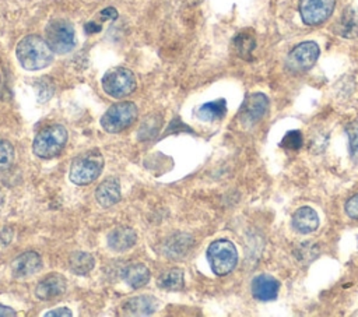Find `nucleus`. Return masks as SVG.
I'll return each mask as SVG.
<instances>
[{
    "label": "nucleus",
    "instance_id": "obj_1",
    "mask_svg": "<svg viewBox=\"0 0 358 317\" xmlns=\"http://www.w3.org/2000/svg\"><path fill=\"white\" fill-rule=\"evenodd\" d=\"M15 56L25 70L36 71L48 67L52 63L53 50L43 38L38 35H28L18 42Z\"/></svg>",
    "mask_w": 358,
    "mask_h": 317
},
{
    "label": "nucleus",
    "instance_id": "obj_2",
    "mask_svg": "<svg viewBox=\"0 0 358 317\" xmlns=\"http://www.w3.org/2000/svg\"><path fill=\"white\" fill-rule=\"evenodd\" d=\"M67 142V131L62 124H52L41 130L32 144L34 154L43 159H50L62 152Z\"/></svg>",
    "mask_w": 358,
    "mask_h": 317
},
{
    "label": "nucleus",
    "instance_id": "obj_3",
    "mask_svg": "<svg viewBox=\"0 0 358 317\" xmlns=\"http://www.w3.org/2000/svg\"><path fill=\"white\" fill-rule=\"evenodd\" d=\"M103 169V158L98 151H88L73 159L70 166V180L85 186L92 183Z\"/></svg>",
    "mask_w": 358,
    "mask_h": 317
},
{
    "label": "nucleus",
    "instance_id": "obj_4",
    "mask_svg": "<svg viewBox=\"0 0 358 317\" xmlns=\"http://www.w3.org/2000/svg\"><path fill=\"white\" fill-rule=\"evenodd\" d=\"M207 260L215 275H227L238 263L236 247L229 240H215L207 249Z\"/></svg>",
    "mask_w": 358,
    "mask_h": 317
},
{
    "label": "nucleus",
    "instance_id": "obj_5",
    "mask_svg": "<svg viewBox=\"0 0 358 317\" xmlns=\"http://www.w3.org/2000/svg\"><path fill=\"white\" fill-rule=\"evenodd\" d=\"M138 110L136 103L123 101L113 103L101 117V126L108 133H119L134 123Z\"/></svg>",
    "mask_w": 358,
    "mask_h": 317
},
{
    "label": "nucleus",
    "instance_id": "obj_6",
    "mask_svg": "<svg viewBox=\"0 0 358 317\" xmlns=\"http://www.w3.org/2000/svg\"><path fill=\"white\" fill-rule=\"evenodd\" d=\"M136 75L126 67H112L102 77V88L112 98H124L134 92Z\"/></svg>",
    "mask_w": 358,
    "mask_h": 317
},
{
    "label": "nucleus",
    "instance_id": "obj_7",
    "mask_svg": "<svg viewBox=\"0 0 358 317\" xmlns=\"http://www.w3.org/2000/svg\"><path fill=\"white\" fill-rule=\"evenodd\" d=\"M45 40L55 53H67L74 47V28L67 20H52L45 28Z\"/></svg>",
    "mask_w": 358,
    "mask_h": 317
},
{
    "label": "nucleus",
    "instance_id": "obj_8",
    "mask_svg": "<svg viewBox=\"0 0 358 317\" xmlns=\"http://www.w3.org/2000/svg\"><path fill=\"white\" fill-rule=\"evenodd\" d=\"M319 46L316 42L308 40L296 45L287 56L285 66L292 73H302L313 67L319 57Z\"/></svg>",
    "mask_w": 358,
    "mask_h": 317
},
{
    "label": "nucleus",
    "instance_id": "obj_9",
    "mask_svg": "<svg viewBox=\"0 0 358 317\" xmlns=\"http://www.w3.org/2000/svg\"><path fill=\"white\" fill-rule=\"evenodd\" d=\"M334 6L336 0H301L299 14L306 25H319L333 14Z\"/></svg>",
    "mask_w": 358,
    "mask_h": 317
},
{
    "label": "nucleus",
    "instance_id": "obj_10",
    "mask_svg": "<svg viewBox=\"0 0 358 317\" xmlns=\"http://www.w3.org/2000/svg\"><path fill=\"white\" fill-rule=\"evenodd\" d=\"M267 109H268L267 96L260 92L252 94L243 102L241 112H239V119L243 124H248V126L253 124L264 116Z\"/></svg>",
    "mask_w": 358,
    "mask_h": 317
},
{
    "label": "nucleus",
    "instance_id": "obj_11",
    "mask_svg": "<svg viewBox=\"0 0 358 317\" xmlns=\"http://www.w3.org/2000/svg\"><path fill=\"white\" fill-rule=\"evenodd\" d=\"M67 288L66 279L59 274L46 275L35 289V295L41 300H55L60 297Z\"/></svg>",
    "mask_w": 358,
    "mask_h": 317
},
{
    "label": "nucleus",
    "instance_id": "obj_12",
    "mask_svg": "<svg viewBox=\"0 0 358 317\" xmlns=\"http://www.w3.org/2000/svg\"><path fill=\"white\" fill-rule=\"evenodd\" d=\"M280 290V282L267 274H262L252 281V295L255 299L262 302L274 300Z\"/></svg>",
    "mask_w": 358,
    "mask_h": 317
},
{
    "label": "nucleus",
    "instance_id": "obj_13",
    "mask_svg": "<svg viewBox=\"0 0 358 317\" xmlns=\"http://www.w3.org/2000/svg\"><path fill=\"white\" fill-rule=\"evenodd\" d=\"M42 267V258L35 251H27L11 263V272L15 278H27L36 274Z\"/></svg>",
    "mask_w": 358,
    "mask_h": 317
},
{
    "label": "nucleus",
    "instance_id": "obj_14",
    "mask_svg": "<svg viewBox=\"0 0 358 317\" xmlns=\"http://www.w3.org/2000/svg\"><path fill=\"white\" fill-rule=\"evenodd\" d=\"M291 223L298 233L305 235L316 230V228L319 226V216L313 208L301 207L294 212Z\"/></svg>",
    "mask_w": 358,
    "mask_h": 317
},
{
    "label": "nucleus",
    "instance_id": "obj_15",
    "mask_svg": "<svg viewBox=\"0 0 358 317\" xmlns=\"http://www.w3.org/2000/svg\"><path fill=\"white\" fill-rule=\"evenodd\" d=\"M334 32L343 38L352 39L358 36V8H345L334 25Z\"/></svg>",
    "mask_w": 358,
    "mask_h": 317
},
{
    "label": "nucleus",
    "instance_id": "obj_16",
    "mask_svg": "<svg viewBox=\"0 0 358 317\" xmlns=\"http://www.w3.org/2000/svg\"><path fill=\"white\" fill-rule=\"evenodd\" d=\"M95 198L102 207H112L120 200V183L116 177L103 180L95 190Z\"/></svg>",
    "mask_w": 358,
    "mask_h": 317
},
{
    "label": "nucleus",
    "instance_id": "obj_17",
    "mask_svg": "<svg viewBox=\"0 0 358 317\" xmlns=\"http://www.w3.org/2000/svg\"><path fill=\"white\" fill-rule=\"evenodd\" d=\"M137 235L131 228L119 226L108 235V246L115 251H126L134 246Z\"/></svg>",
    "mask_w": 358,
    "mask_h": 317
},
{
    "label": "nucleus",
    "instance_id": "obj_18",
    "mask_svg": "<svg viewBox=\"0 0 358 317\" xmlns=\"http://www.w3.org/2000/svg\"><path fill=\"white\" fill-rule=\"evenodd\" d=\"M157 309V300L152 296H137L131 297L123 303L122 310L124 314L130 316H147L154 313Z\"/></svg>",
    "mask_w": 358,
    "mask_h": 317
},
{
    "label": "nucleus",
    "instance_id": "obj_19",
    "mask_svg": "<svg viewBox=\"0 0 358 317\" xmlns=\"http://www.w3.org/2000/svg\"><path fill=\"white\" fill-rule=\"evenodd\" d=\"M122 278L130 288L138 289L150 281V271L144 264H130L123 270Z\"/></svg>",
    "mask_w": 358,
    "mask_h": 317
},
{
    "label": "nucleus",
    "instance_id": "obj_20",
    "mask_svg": "<svg viewBox=\"0 0 358 317\" xmlns=\"http://www.w3.org/2000/svg\"><path fill=\"white\" fill-rule=\"evenodd\" d=\"M225 113H227V102L222 98L213 102H207L196 110V116L204 121L220 120L225 116Z\"/></svg>",
    "mask_w": 358,
    "mask_h": 317
},
{
    "label": "nucleus",
    "instance_id": "obj_21",
    "mask_svg": "<svg viewBox=\"0 0 358 317\" xmlns=\"http://www.w3.org/2000/svg\"><path fill=\"white\" fill-rule=\"evenodd\" d=\"M157 283L161 289L165 290H180L185 286L183 271L179 268H171L159 275Z\"/></svg>",
    "mask_w": 358,
    "mask_h": 317
},
{
    "label": "nucleus",
    "instance_id": "obj_22",
    "mask_svg": "<svg viewBox=\"0 0 358 317\" xmlns=\"http://www.w3.org/2000/svg\"><path fill=\"white\" fill-rule=\"evenodd\" d=\"M69 264H70V270L74 274L84 275V274H88L94 268L95 260H94V257L90 253L76 251V253H73L70 256Z\"/></svg>",
    "mask_w": 358,
    "mask_h": 317
},
{
    "label": "nucleus",
    "instance_id": "obj_23",
    "mask_svg": "<svg viewBox=\"0 0 358 317\" xmlns=\"http://www.w3.org/2000/svg\"><path fill=\"white\" fill-rule=\"evenodd\" d=\"M234 47L239 57L250 59V56L256 47V40H255L253 34H250L248 31L239 32L234 39Z\"/></svg>",
    "mask_w": 358,
    "mask_h": 317
},
{
    "label": "nucleus",
    "instance_id": "obj_24",
    "mask_svg": "<svg viewBox=\"0 0 358 317\" xmlns=\"http://www.w3.org/2000/svg\"><path fill=\"white\" fill-rule=\"evenodd\" d=\"M302 142H303V137H302L301 131L292 130L284 135L280 145L287 151H298L302 147Z\"/></svg>",
    "mask_w": 358,
    "mask_h": 317
},
{
    "label": "nucleus",
    "instance_id": "obj_25",
    "mask_svg": "<svg viewBox=\"0 0 358 317\" xmlns=\"http://www.w3.org/2000/svg\"><path fill=\"white\" fill-rule=\"evenodd\" d=\"M348 135V145H350V155L354 161H358V120L351 121L347 128Z\"/></svg>",
    "mask_w": 358,
    "mask_h": 317
},
{
    "label": "nucleus",
    "instance_id": "obj_26",
    "mask_svg": "<svg viewBox=\"0 0 358 317\" xmlns=\"http://www.w3.org/2000/svg\"><path fill=\"white\" fill-rule=\"evenodd\" d=\"M14 148L8 141L0 140V169H6L13 163Z\"/></svg>",
    "mask_w": 358,
    "mask_h": 317
},
{
    "label": "nucleus",
    "instance_id": "obj_27",
    "mask_svg": "<svg viewBox=\"0 0 358 317\" xmlns=\"http://www.w3.org/2000/svg\"><path fill=\"white\" fill-rule=\"evenodd\" d=\"M345 212L350 218L358 219V194L352 196L347 202H345Z\"/></svg>",
    "mask_w": 358,
    "mask_h": 317
},
{
    "label": "nucleus",
    "instance_id": "obj_28",
    "mask_svg": "<svg viewBox=\"0 0 358 317\" xmlns=\"http://www.w3.org/2000/svg\"><path fill=\"white\" fill-rule=\"evenodd\" d=\"M46 317H70V316H73L71 314V311L67 309V307H60V309H56V310H52V311H48L46 314H45Z\"/></svg>",
    "mask_w": 358,
    "mask_h": 317
},
{
    "label": "nucleus",
    "instance_id": "obj_29",
    "mask_svg": "<svg viewBox=\"0 0 358 317\" xmlns=\"http://www.w3.org/2000/svg\"><path fill=\"white\" fill-rule=\"evenodd\" d=\"M101 15H102L103 18L115 20V18L117 17V11H116L113 7H108V8H105V10H102V11H101Z\"/></svg>",
    "mask_w": 358,
    "mask_h": 317
},
{
    "label": "nucleus",
    "instance_id": "obj_30",
    "mask_svg": "<svg viewBox=\"0 0 358 317\" xmlns=\"http://www.w3.org/2000/svg\"><path fill=\"white\" fill-rule=\"evenodd\" d=\"M85 31H87V34H95V32H99L101 31V25L99 24H95L94 21H90V22H87L85 24Z\"/></svg>",
    "mask_w": 358,
    "mask_h": 317
},
{
    "label": "nucleus",
    "instance_id": "obj_31",
    "mask_svg": "<svg viewBox=\"0 0 358 317\" xmlns=\"http://www.w3.org/2000/svg\"><path fill=\"white\" fill-rule=\"evenodd\" d=\"M0 316H1V317H14V316H15V311H14L11 307H7V306L0 304Z\"/></svg>",
    "mask_w": 358,
    "mask_h": 317
}]
</instances>
